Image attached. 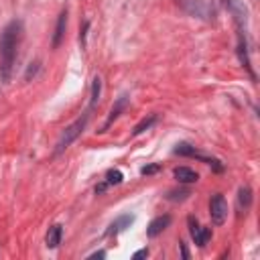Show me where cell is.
I'll use <instances>...</instances> for the list:
<instances>
[{
	"mask_svg": "<svg viewBox=\"0 0 260 260\" xmlns=\"http://www.w3.org/2000/svg\"><path fill=\"white\" fill-rule=\"evenodd\" d=\"M22 30H24L22 20H10L0 32V79L4 83L10 81L18 45L22 39Z\"/></svg>",
	"mask_w": 260,
	"mask_h": 260,
	"instance_id": "6da1fadb",
	"label": "cell"
},
{
	"mask_svg": "<svg viewBox=\"0 0 260 260\" xmlns=\"http://www.w3.org/2000/svg\"><path fill=\"white\" fill-rule=\"evenodd\" d=\"M89 108H87V112H83V116L81 118H77L75 122H71L63 132H61V136H59V140H57V144H55V150H53V154L55 156H59L61 152H65L79 136H81V132L85 130V126H87V120H89Z\"/></svg>",
	"mask_w": 260,
	"mask_h": 260,
	"instance_id": "7a4b0ae2",
	"label": "cell"
},
{
	"mask_svg": "<svg viewBox=\"0 0 260 260\" xmlns=\"http://www.w3.org/2000/svg\"><path fill=\"white\" fill-rule=\"evenodd\" d=\"M173 152L175 154H179V156H189V158H197V160H201V162H205V165H209L215 173H221L223 171V165L217 160V158H213V156H205L203 152H199L193 144H189V142H179L175 148H173Z\"/></svg>",
	"mask_w": 260,
	"mask_h": 260,
	"instance_id": "3957f363",
	"label": "cell"
},
{
	"mask_svg": "<svg viewBox=\"0 0 260 260\" xmlns=\"http://www.w3.org/2000/svg\"><path fill=\"white\" fill-rule=\"evenodd\" d=\"M179 6L189 16H197V18H203V20H211L213 14H215L213 8L203 0H179Z\"/></svg>",
	"mask_w": 260,
	"mask_h": 260,
	"instance_id": "277c9868",
	"label": "cell"
},
{
	"mask_svg": "<svg viewBox=\"0 0 260 260\" xmlns=\"http://www.w3.org/2000/svg\"><path fill=\"white\" fill-rule=\"evenodd\" d=\"M209 217L213 225H223V221L228 219V201L221 193L211 195L209 199Z\"/></svg>",
	"mask_w": 260,
	"mask_h": 260,
	"instance_id": "5b68a950",
	"label": "cell"
},
{
	"mask_svg": "<svg viewBox=\"0 0 260 260\" xmlns=\"http://www.w3.org/2000/svg\"><path fill=\"white\" fill-rule=\"evenodd\" d=\"M187 225H189V234H191L193 242H195L199 248H203V246L209 242V238H211V230L205 228V225H201L195 215H189V217H187Z\"/></svg>",
	"mask_w": 260,
	"mask_h": 260,
	"instance_id": "8992f818",
	"label": "cell"
},
{
	"mask_svg": "<svg viewBox=\"0 0 260 260\" xmlns=\"http://www.w3.org/2000/svg\"><path fill=\"white\" fill-rule=\"evenodd\" d=\"M223 4L230 10V14L234 16L238 28H244V24L248 20V8H246V4L242 0H223Z\"/></svg>",
	"mask_w": 260,
	"mask_h": 260,
	"instance_id": "52a82bcc",
	"label": "cell"
},
{
	"mask_svg": "<svg viewBox=\"0 0 260 260\" xmlns=\"http://www.w3.org/2000/svg\"><path fill=\"white\" fill-rule=\"evenodd\" d=\"M128 102H130V98H128L126 93H122V95L114 102V106H112V110H110V114H108V120L104 122V126H102V130H100V132H106V130H108V128H110V126L120 118V114L128 108Z\"/></svg>",
	"mask_w": 260,
	"mask_h": 260,
	"instance_id": "ba28073f",
	"label": "cell"
},
{
	"mask_svg": "<svg viewBox=\"0 0 260 260\" xmlns=\"http://www.w3.org/2000/svg\"><path fill=\"white\" fill-rule=\"evenodd\" d=\"M134 215L132 213H124V215H118L110 225H108V230H106V238H116L118 234H122L126 228H130L132 223H134Z\"/></svg>",
	"mask_w": 260,
	"mask_h": 260,
	"instance_id": "9c48e42d",
	"label": "cell"
},
{
	"mask_svg": "<svg viewBox=\"0 0 260 260\" xmlns=\"http://www.w3.org/2000/svg\"><path fill=\"white\" fill-rule=\"evenodd\" d=\"M65 28H67V8H63L57 16V24H55V32H53V49H59V45L63 43V37H65Z\"/></svg>",
	"mask_w": 260,
	"mask_h": 260,
	"instance_id": "30bf717a",
	"label": "cell"
},
{
	"mask_svg": "<svg viewBox=\"0 0 260 260\" xmlns=\"http://www.w3.org/2000/svg\"><path fill=\"white\" fill-rule=\"evenodd\" d=\"M171 221H173V217L171 215H158V217H154L150 223H148V228H146V236L148 238H156L158 234H162L169 225H171Z\"/></svg>",
	"mask_w": 260,
	"mask_h": 260,
	"instance_id": "8fae6325",
	"label": "cell"
},
{
	"mask_svg": "<svg viewBox=\"0 0 260 260\" xmlns=\"http://www.w3.org/2000/svg\"><path fill=\"white\" fill-rule=\"evenodd\" d=\"M61 238H63V225H61V223H53V225L47 230V234H45V246H47L49 250H55V248H59Z\"/></svg>",
	"mask_w": 260,
	"mask_h": 260,
	"instance_id": "7c38bea8",
	"label": "cell"
},
{
	"mask_svg": "<svg viewBox=\"0 0 260 260\" xmlns=\"http://www.w3.org/2000/svg\"><path fill=\"white\" fill-rule=\"evenodd\" d=\"M173 177L179 181V183H197L199 181V173L189 169V167H177L173 169Z\"/></svg>",
	"mask_w": 260,
	"mask_h": 260,
	"instance_id": "4fadbf2b",
	"label": "cell"
},
{
	"mask_svg": "<svg viewBox=\"0 0 260 260\" xmlns=\"http://www.w3.org/2000/svg\"><path fill=\"white\" fill-rule=\"evenodd\" d=\"M250 205H252V189L248 185H244L238 191V207L242 211H246V209H250Z\"/></svg>",
	"mask_w": 260,
	"mask_h": 260,
	"instance_id": "5bb4252c",
	"label": "cell"
},
{
	"mask_svg": "<svg viewBox=\"0 0 260 260\" xmlns=\"http://www.w3.org/2000/svg\"><path fill=\"white\" fill-rule=\"evenodd\" d=\"M100 93H102V79L100 75H95L91 79V93H89V110H93L100 102Z\"/></svg>",
	"mask_w": 260,
	"mask_h": 260,
	"instance_id": "9a60e30c",
	"label": "cell"
},
{
	"mask_svg": "<svg viewBox=\"0 0 260 260\" xmlns=\"http://www.w3.org/2000/svg\"><path fill=\"white\" fill-rule=\"evenodd\" d=\"M158 120V114H148L146 118H142L136 126H134V130H132V136H138V134H142V132H146L154 122Z\"/></svg>",
	"mask_w": 260,
	"mask_h": 260,
	"instance_id": "2e32d148",
	"label": "cell"
},
{
	"mask_svg": "<svg viewBox=\"0 0 260 260\" xmlns=\"http://www.w3.org/2000/svg\"><path fill=\"white\" fill-rule=\"evenodd\" d=\"M104 181H106L110 187H112V185H120V183L124 181V175H122L120 169H110V171L106 173V179H104Z\"/></svg>",
	"mask_w": 260,
	"mask_h": 260,
	"instance_id": "e0dca14e",
	"label": "cell"
},
{
	"mask_svg": "<svg viewBox=\"0 0 260 260\" xmlns=\"http://www.w3.org/2000/svg\"><path fill=\"white\" fill-rule=\"evenodd\" d=\"M189 195H191L189 189H171L167 193V199L169 201H185V199H189Z\"/></svg>",
	"mask_w": 260,
	"mask_h": 260,
	"instance_id": "ac0fdd59",
	"label": "cell"
},
{
	"mask_svg": "<svg viewBox=\"0 0 260 260\" xmlns=\"http://www.w3.org/2000/svg\"><path fill=\"white\" fill-rule=\"evenodd\" d=\"M39 69H41V61L37 59V61H32V63L26 67V71H24V81H30V77H35V75L39 73Z\"/></svg>",
	"mask_w": 260,
	"mask_h": 260,
	"instance_id": "d6986e66",
	"label": "cell"
},
{
	"mask_svg": "<svg viewBox=\"0 0 260 260\" xmlns=\"http://www.w3.org/2000/svg\"><path fill=\"white\" fill-rule=\"evenodd\" d=\"M160 169H162V167H160L158 162H150V165H144V167L140 169V175H144V177H148V175H156Z\"/></svg>",
	"mask_w": 260,
	"mask_h": 260,
	"instance_id": "ffe728a7",
	"label": "cell"
},
{
	"mask_svg": "<svg viewBox=\"0 0 260 260\" xmlns=\"http://www.w3.org/2000/svg\"><path fill=\"white\" fill-rule=\"evenodd\" d=\"M87 28H89V20L83 22L81 30H79V41H81V47H85V35H87Z\"/></svg>",
	"mask_w": 260,
	"mask_h": 260,
	"instance_id": "44dd1931",
	"label": "cell"
},
{
	"mask_svg": "<svg viewBox=\"0 0 260 260\" xmlns=\"http://www.w3.org/2000/svg\"><path fill=\"white\" fill-rule=\"evenodd\" d=\"M146 256H148V248H142V250L132 254V260H140V258H146Z\"/></svg>",
	"mask_w": 260,
	"mask_h": 260,
	"instance_id": "7402d4cb",
	"label": "cell"
},
{
	"mask_svg": "<svg viewBox=\"0 0 260 260\" xmlns=\"http://www.w3.org/2000/svg\"><path fill=\"white\" fill-rule=\"evenodd\" d=\"M108 187H110V185H108L106 181H102L100 185H95V195H102V193H104V191H106Z\"/></svg>",
	"mask_w": 260,
	"mask_h": 260,
	"instance_id": "603a6c76",
	"label": "cell"
},
{
	"mask_svg": "<svg viewBox=\"0 0 260 260\" xmlns=\"http://www.w3.org/2000/svg\"><path fill=\"white\" fill-rule=\"evenodd\" d=\"M87 258H89V260H93V258H106V252H104V250H98V252H91Z\"/></svg>",
	"mask_w": 260,
	"mask_h": 260,
	"instance_id": "cb8c5ba5",
	"label": "cell"
},
{
	"mask_svg": "<svg viewBox=\"0 0 260 260\" xmlns=\"http://www.w3.org/2000/svg\"><path fill=\"white\" fill-rule=\"evenodd\" d=\"M179 246H181V256H183V258L187 260V258H189V252H187V246H185L183 242H179Z\"/></svg>",
	"mask_w": 260,
	"mask_h": 260,
	"instance_id": "d4e9b609",
	"label": "cell"
}]
</instances>
